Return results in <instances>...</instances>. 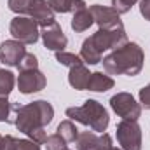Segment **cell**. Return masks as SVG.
<instances>
[{
    "label": "cell",
    "mask_w": 150,
    "mask_h": 150,
    "mask_svg": "<svg viewBox=\"0 0 150 150\" xmlns=\"http://www.w3.org/2000/svg\"><path fill=\"white\" fill-rule=\"evenodd\" d=\"M45 149L47 150H67V142L58 134V133H54V134H51V136H47V140H45Z\"/></svg>",
    "instance_id": "23"
},
{
    "label": "cell",
    "mask_w": 150,
    "mask_h": 150,
    "mask_svg": "<svg viewBox=\"0 0 150 150\" xmlns=\"http://www.w3.org/2000/svg\"><path fill=\"white\" fill-rule=\"evenodd\" d=\"M14 84H16V77L11 70H0V96L7 98L14 89Z\"/></svg>",
    "instance_id": "20"
},
{
    "label": "cell",
    "mask_w": 150,
    "mask_h": 150,
    "mask_svg": "<svg viewBox=\"0 0 150 150\" xmlns=\"http://www.w3.org/2000/svg\"><path fill=\"white\" fill-rule=\"evenodd\" d=\"M9 32L14 37V40H19L25 45L26 44H35L40 37L38 25L30 16H16L9 25Z\"/></svg>",
    "instance_id": "6"
},
{
    "label": "cell",
    "mask_w": 150,
    "mask_h": 150,
    "mask_svg": "<svg viewBox=\"0 0 150 150\" xmlns=\"http://www.w3.org/2000/svg\"><path fill=\"white\" fill-rule=\"evenodd\" d=\"M110 107L119 117L127 120H138L142 115V105L129 93H117L110 98Z\"/></svg>",
    "instance_id": "7"
},
{
    "label": "cell",
    "mask_w": 150,
    "mask_h": 150,
    "mask_svg": "<svg viewBox=\"0 0 150 150\" xmlns=\"http://www.w3.org/2000/svg\"><path fill=\"white\" fill-rule=\"evenodd\" d=\"M127 33L124 26H117L112 30H98L89 38L82 42L80 47V58L87 65H98L103 61V52L110 49H119L124 44H127Z\"/></svg>",
    "instance_id": "2"
},
{
    "label": "cell",
    "mask_w": 150,
    "mask_h": 150,
    "mask_svg": "<svg viewBox=\"0 0 150 150\" xmlns=\"http://www.w3.org/2000/svg\"><path fill=\"white\" fill-rule=\"evenodd\" d=\"M143 51L136 42H127L122 47L112 51L103 58V68L110 75H129L134 77L143 68Z\"/></svg>",
    "instance_id": "3"
},
{
    "label": "cell",
    "mask_w": 150,
    "mask_h": 150,
    "mask_svg": "<svg viewBox=\"0 0 150 150\" xmlns=\"http://www.w3.org/2000/svg\"><path fill=\"white\" fill-rule=\"evenodd\" d=\"M40 35H42L44 47H47L49 51H54V52L65 51V47H67V44H68V38L63 33V30H61V26H59L58 23H52L51 26L42 28Z\"/></svg>",
    "instance_id": "11"
},
{
    "label": "cell",
    "mask_w": 150,
    "mask_h": 150,
    "mask_svg": "<svg viewBox=\"0 0 150 150\" xmlns=\"http://www.w3.org/2000/svg\"><path fill=\"white\" fill-rule=\"evenodd\" d=\"M140 103L145 110H150V84L140 89Z\"/></svg>",
    "instance_id": "27"
},
{
    "label": "cell",
    "mask_w": 150,
    "mask_h": 150,
    "mask_svg": "<svg viewBox=\"0 0 150 150\" xmlns=\"http://www.w3.org/2000/svg\"><path fill=\"white\" fill-rule=\"evenodd\" d=\"M0 142H2V134H0Z\"/></svg>",
    "instance_id": "30"
},
{
    "label": "cell",
    "mask_w": 150,
    "mask_h": 150,
    "mask_svg": "<svg viewBox=\"0 0 150 150\" xmlns=\"http://www.w3.org/2000/svg\"><path fill=\"white\" fill-rule=\"evenodd\" d=\"M0 150H40V147H38V143L32 142L30 138L19 140V138H14L11 134H5V136H2Z\"/></svg>",
    "instance_id": "14"
},
{
    "label": "cell",
    "mask_w": 150,
    "mask_h": 150,
    "mask_svg": "<svg viewBox=\"0 0 150 150\" xmlns=\"http://www.w3.org/2000/svg\"><path fill=\"white\" fill-rule=\"evenodd\" d=\"M67 150H70V149H67Z\"/></svg>",
    "instance_id": "31"
},
{
    "label": "cell",
    "mask_w": 150,
    "mask_h": 150,
    "mask_svg": "<svg viewBox=\"0 0 150 150\" xmlns=\"http://www.w3.org/2000/svg\"><path fill=\"white\" fill-rule=\"evenodd\" d=\"M110 150H122V149H115V147H112V149H110Z\"/></svg>",
    "instance_id": "29"
},
{
    "label": "cell",
    "mask_w": 150,
    "mask_h": 150,
    "mask_svg": "<svg viewBox=\"0 0 150 150\" xmlns=\"http://www.w3.org/2000/svg\"><path fill=\"white\" fill-rule=\"evenodd\" d=\"M49 5L52 7L54 12H75L80 9H86L87 4L84 0H49Z\"/></svg>",
    "instance_id": "17"
},
{
    "label": "cell",
    "mask_w": 150,
    "mask_h": 150,
    "mask_svg": "<svg viewBox=\"0 0 150 150\" xmlns=\"http://www.w3.org/2000/svg\"><path fill=\"white\" fill-rule=\"evenodd\" d=\"M28 16L37 23L38 26H42V28L51 26L52 23H56V19H54V11H52V7L49 5V0H32Z\"/></svg>",
    "instance_id": "12"
},
{
    "label": "cell",
    "mask_w": 150,
    "mask_h": 150,
    "mask_svg": "<svg viewBox=\"0 0 150 150\" xmlns=\"http://www.w3.org/2000/svg\"><path fill=\"white\" fill-rule=\"evenodd\" d=\"M115 136L122 150H142V127L136 120L122 119L115 127Z\"/></svg>",
    "instance_id": "5"
},
{
    "label": "cell",
    "mask_w": 150,
    "mask_h": 150,
    "mask_svg": "<svg viewBox=\"0 0 150 150\" xmlns=\"http://www.w3.org/2000/svg\"><path fill=\"white\" fill-rule=\"evenodd\" d=\"M7 5L12 12H16L18 16H25L28 14L30 11V5H32V0H7Z\"/></svg>",
    "instance_id": "22"
},
{
    "label": "cell",
    "mask_w": 150,
    "mask_h": 150,
    "mask_svg": "<svg viewBox=\"0 0 150 150\" xmlns=\"http://www.w3.org/2000/svg\"><path fill=\"white\" fill-rule=\"evenodd\" d=\"M140 14L150 21V0H140Z\"/></svg>",
    "instance_id": "28"
},
{
    "label": "cell",
    "mask_w": 150,
    "mask_h": 150,
    "mask_svg": "<svg viewBox=\"0 0 150 150\" xmlns=\"http://www.w3.org/2000/svg\"><path fill=\"white\" fill-rule=\"evenodd\" d=\"M11 115H12V103L0 96V122H11Z\"/></svg>",
    "instance_id": "24"
},
{
    "label": "cell",
    "mask_w": 150,
    "mask_h": 150,
    "mask_svg": "<svg viewBox=\"0 0 150 150\" xmlns=\"http://www.w3.org/2000/svg\"><path fill=\"white\" fill-rule=\"evenodd\" d=\"M100 136L94 131H79V136L75 140L77 150H98Z\"/></svg>",
    "instance_id": "18"
},
{
    "label": "cell",
    "mask_w": 150,
    "mask_h": 150,
    "mask_svg": "<svg viewBox=\"0 0 150 150\" xmlns=\"http://www.w3.org/2000/svg\"><path fill=\"white\" fill-rule=\"evenodd\" d=\"M113 86H115V82L110 75H105L103 72H94V74H91L87 89L94 91V93H105V91L112 89Z\"/></svg>",
    "instance_id": "15"
},
{
    "label": "cell",
    "mask_w": 150,
    "mask_h": 150,
    "mask_svg": "<svg viewBox=\"0 0 150 150\" xmlns=\"http://www.w3.org/2000/svg\"><path fill=\"white\" fill-rule=\"evenodd\" d=\"M56 61L59 65H63V67H68V68H74L77 65H84V61H82L80 56H77L74 52H65V51L56 52Z\"/></svg>",
    "instance_id": "21"
},
{
    "label": "cell",
    "mask_w": 150,
    "mask_h": 150,
    "mask_svg": "<svg viewBox=\"0 0 150 150\" xmlns=\"http://www.w3.org/2000/svg\"><path fill=\"white\" fill-rule=\"evenodd\" d=\"M93 23H94L93 14H91V11L86 7V9H80V11H75V12H74V18H72L70 26H72V30H74V32L82 33V32L89 30V26H91Z\"/></svg>",
    "instance_id": "16"
},
{
    "label": "cell",
    "mask_w": 150,
    "mask_h": 150,
    "mask_svg": "<svg viewBox=\"0 0 150 150\" xmlns=\"http://www.w3.org/2000/svg\"><path fill=\"white\" fill-rule=\"evenodd\" d=\"M19 72L21 70H35V68H38V59L35 54H30V52H26L25 54V58L21 59V63H19Z\"/></svg>",
    "instance_id": "25"
},
{
    "label": "cell",
    "mask_w": 150,
    "mask_h": 150,
    "mask_svg": "<svg viewBox=\"0 0 150 150\" xmlns=\"http://www.w3.org/2000/svg\"><path fill=\"white\" fill-rule=\"evenodd\" d=\"M140 0H112V9H115L119 14H126L131 11V7Z\"/></svg>",
    "instance_id": "26"
},
{
    "label": "cell",
    "mask_w": 150,
    "mask_h": 150,
    "mask_svg": "<svg viewBox=\"0 0 150 150\" xmlns=\"http://www.w3.org/2000/svg\"><path fill=\"white\" fill-rule=\"evenodd\" d=\"M25 54V44H21L19 40H5L0 44V61L7 67H19Z\"/></svg>",
    "instance_id": "10"
},
{
    "label": "cell",
    "mask_w": 150,
    "mask_h": 150,
    "mask_svg": "<svg viewBox=\"0 0 150 150\" xmlns=\"http://www.w3.org/2000/svg\"><path fill=\"white\" fill-rule=\"evenodd\" d=\"M16 84L23 94H33L45 87L47 80H45V75L38 68H35V70H21L16 79Z\"/></svg>",
    "instance_id": "8"
},
{
    "label": "cell",
    "mask_w": 150,
    "mask_h": 150,
    "mask_svg": "<svg viewBox=\"0 0 150 150\" xmlns=\"http://www.w3.org/2000/svg\"><path fill=\"white\" fill-rule=\"evenodd\" d=\"M89 11L93 14L94 23L100 26V30H112V28H117V26H124L122 21H120V14L112 7L93 4L89 7Z\"/></svg>",
    "instance_id": "9"
},
{
    "label": "cell",
    "mask_w": 150,
    "mask_h": 150,
    "mask_svg": "<svg viewBox=\"0 0 150 150\" xmlns=\"http://www.w3.org/2000/svg\"><path fill=\"white\" fill-rule=\"evenodd\" d=\"M52 119H54V108L45 100H37L28 105L12 103L11 124H14L18 131L25 133L26 136L33 131L45 129V126L51 124Z\"/></svg>",
    "instance_id": "1"
},
{
    "label": "cell",
    "mask_w": 150,
    "mask_h": 150,
    "mask_svg": "<svg viewBox=\"0 0 150 150\" xmlns=\"http://www.w3.org/2000/svg\"><path fill=\"white\" fill-rule=\"evenodd\" d=\"M67 117L70 120L80 122V124L91 127L96 133H105L110 124V117H108L107 108L96 100H86L82 107L67 108Z\"/></svg>",
    "instance_id": "4"
},
{
    "label": "cell",
    "mask_w": 150,
    "mask_h": 150,
    "mask_svg": "<svg viewBox=\"0 0 150 150\" xmlns=\"http://www.w3.org/2000/svg\"><path fill=\"white\" fill-rule=\"evenodd\" d=\"M56 133L67 142V143H72L77 140V136H79V129H77V126L74 124V120H70V119H67V120H61L59 122V126H58V129H56Z\"/></svg>",
    "instance_id": "19"
},
{
    "label": "cell",
    "mask_w": 150,
    "mask_h": 150,
    "mask_svg": "<svg viewBox=\"0 0 150 150\" xmlns=\"http://www.w3.org/2000/svg\"><path fill=\"white\" fill-rule=\"evenodd\" d=\"M89 79H91V72L84 67V65H77L74 68H70V74H68V84L77 89V91H84L87 89V84H89Z\"/></svg>",
    "instance_id": "13"
}]
</instances>
